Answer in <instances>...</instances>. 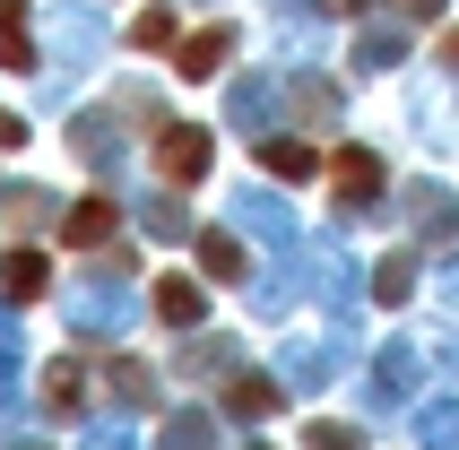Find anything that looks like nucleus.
<instances>
[{
    "label": "nucleus",
    "mask_w": 459,
    "mask_h": 450,
    "mask_svg": "<svg viewBox=\"0 0 459 450\" xmlns=\"http://www.w3.org/2000/svg\"><path fill=\"white\" fill-rule=\"evenodd\" d=\"M113 234V200H78L70 208V243H104Z\"/></svg>",
    "instance_id": "6"
},
{
    "label": "nucleus",
    "mask_w": 459,
    "mask_h": 450,
    "mask_svg": "<svg viewBox=\"0 0 459 450\" xmlns=\"http://www.w3.org/2000/svg\"><path fill=\"white\" fill-rule=\"evenodd\" d=\"M200 260H208V277H243V243H234V234H208Z\"/></svg>",
    "instance_id": "8"
},
{
    "label": "nucleus",
    "mask_w": 459,
    "mask_h": 450,
    "mask_svg": "<svg viewBox=\"0 0 459 450\" xmlns=\"http://www.w3.org/2000/svg\"><path fill=\"white\" fill-rule=\"evenodd\" d=\"M9 295H18V303L44 295V260H35V251H18V260H9Z\"/></svg>",
    "instance_id": "9"
},
{
    "label": "nucleus",
    "mask_w": 459,
    "mask_h": 450,
    "mask_svg": "<svg viewBox=\"0 0 459 450\" xmlns=\"http://www.w3.org/2000/svg\"><path fill=\"white\" fill-rule=\"evenodd\" d=\"M156 174H165V182H200V174H208V130H165Z\"/></svg>",
    "instance_id": "1"
},
{
    "label": "nucleus",
    "mask_w": 459,
    "mask_h": 450,
    "mask_svg": "<svg viewBox=\"0 0 459 450\" xmlns=\"http://www.w3.org/2000/svg\"><path fill=\"white\" fill-rule=\"evenodd\" d=\"M226 52H234V26H208V35H191V44H182V78H208Z\"/></svg>",
    "instance_id": "3"
},
{
    "label": "nucleus",
    "mask_w": 459,
    "mask_h": 450,
    "mask_svg": "<svg viewBox=\"0 0 459 450\" xmlns=\"http://www.w3.org/2000/svg\"><path fill=\"white\" fill-rule=\"evenodd\" d=\"M330 174H338V191H347V200H364V191H382V165H373L364 148H338V156H330Z\"/></svg>",
    "instance_id": "2"
},
{
    "label": "nucleus",
    "mask_w": 459,
    "mask_h": 450,
    "mask_svg": "<svg viewBox=\"0 0 459 450\" xmlns=\"http://www.w3.org/2000/svg\"><path fill=\"white\" fill-rule=\"evenodd\" d=\"M442 61H451V70H459V35H442Z\"/></svg>",
    "instance_id": "12"
},
{
    "label": "nucleus",
    "mask_w": 459,
    "mask_h": 450,
    "mask_svg": "<svg viewBox=\"0 0 459 450\" xmlns=\"http://www.w3.org/2000/svg\"><path fill=\"white\" fill-rule=\"evenodd\" d=\"M0 70H35V44L18 26V0H0Z\"/></svg>",
    "instance_id": "4"
},
{
    "label": "nucleus",
    "mask_w": 459,
    "mask_h": 450,
    "mask_svg": "<svg viewBox=\"0 0 459 450\" xmlns=\"http://www.w3.org/2000/svg\"><path fill=\"white\" fill-rule=\"evenodd\" d=\"M312 450H356V442H347V433H330V442H312Z\"/></svg>",
    "instance_id": "13"
},
{
    "label": "nucleus",
    "mask_w": 459,
    "mask_h": 450,
    "mask_svg": "<svg viewBox=\"0 0 459 450\" xmlns=\"http://www.w3.org/2000/svg\"><path fill=\"white\" fill-rule=\"evenodd\" d=\"M312 165H321V156H312V148H295V139H278V148H269V174H278V182H304Z\"/></svg>",
    "instance_id": "7"
},
{
    "label": "nucleus",
    "mask_w": 459,
    "mask_h": 450,
    "mask_svg": "<svg viewBox=\"0 0 459 450\" xmlns=\"http://www.w3.org/2000/svg\"><path fill=\"white\" fill-rule=\"evenodd\" d=\"M139 44H174V9H148L139 18Z\"/></svg>",
    "instance_id": "10"
},
{
    "label": "nucleus",
    "mask_w": 459,
    "mask_h": 450,
    "mask_svg": "<svg viewBox=\"0 0 459 450\" xmlns=\"http://www.w3.org/2000/svg\"><path fill=\"white\" fill-rule=\"evenodd\" d=\"M278 399V390H269V381H234V407H243V416H260V407Z\"/></svg>",
    "instance_id": "11"
},
{
    "label": "nucleus",
    "mask_w": 459,
    "mask_h": 450,
    "mask_svg": "<svg viewBox=\"0 0 459 450\" xmlns=\"http://www.w3.org/2000/svg\"><path fill=\"white\" fill-rule=\"evenodd\" d=\"M156 312H165V321H200V312H208V295L191 286V277H165V286H156Z\"/></svg>",
    "instance_id": "5"
}]
</instances>
